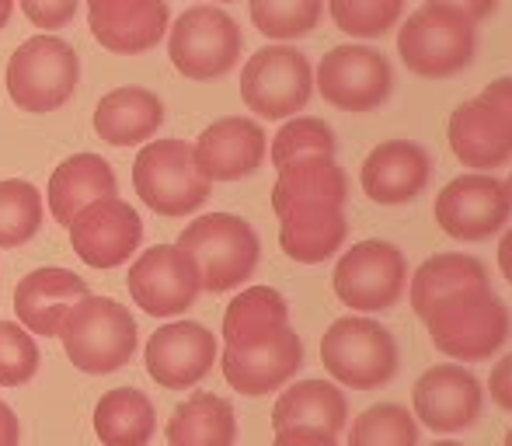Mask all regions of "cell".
<instances>
[{
    "label": "cell",
    "instance_id": "1",
    "mask_svg": "<svg viewBox=\"0 0 512 446\" xmlns=\"http://www.w3.org/2000/svg\"><path fill=\"white\" fill-rule=\"evenodd\" d=\"M429 338L443 356L457 363H481L492 359L509 342L512 318L509 307L492 286L453 293L439 300L429 314H422Z\"/></svg>",
    "mask_w": 512,
    "mask_h": 446
},
{
    "label": "cell",
    "instance_id": "2",
    "mask_svg": "<svg viewBox=\"0 0 512 446\" xmlns=\"http://www.w3.org/2000/svg\"><path fill=\"white\" fill-rule=\"evenodd\" d=\"M478 53V25L446 4H422L398 28V56L418 77L446 81L471 67Z\"/></svg>",
    "mask_w": 512,
    "mask_h": 446
},
{
    "label": "cell",
    "instance_id": "3",
    "mask_svg": "<svg viewBox=\"0 0 512 446\" xmlns=\"http://www.w3.org/2000/svg\"><path fill=\"white\" fill-rule=\"evenodd\" d=\"M178 248L189 251L206 293H227L248 283L262 258L255 227L234 213H206L192 220L178 237Z\"/></svg>",
    "mask_w": 512,
    "mask_h": 446
},
{
    "label": "cell",
    "instance_id": "4",
    "mask_svg": "<svg viewBox=\"0 0 512 446\" xmlns=\"http://www.w3.org/2000/svg\"><path fill=\"white\" fill-rule=\"evenodd\" d=\"M136 335L140 332H136L133 314L119 300L95 297V293L77 300L60 328L70 363L84 373H95V377L122 370L133 359L136 345H140Z\"/></svg>",
    "mask_w": 512,
    "mask_h": 446
},
{
    "label": "cell",
    "instance_id": "5",
    "mask_svg": "<svg viewBox=\"0 0 512 446\" xmlns=\"http://www.w3.org/2000/svg\"><path fill=\"white\" fill-rule=\"evenodd\" d=\"M81 81V60L60 35H32L7 60V95L32 115L56 112L67 105Z\"/></svg>",
    "mask_w": 512,
    "mask_h": 446
},
{
    "label": "cell",
    "instance_id": "6",
    "mask_svg": "<svg viewBox=\"0 0 512 446\" xmlns=\"http://www.w3.org/2000/svg\"><path fill=\"white\" fill-rule=\"evenodd\" d=\"M133 189L161 217H192L213 196V182L196 168L192 143L150 140L133 161Z\"/></svg>",
    "mask_w": 512,
    "mask_h": 446
},
{
    "label": "cell",
    "instance_id": "7",
    "mask_svg": "<svg viewBox=\"0 0 512 446\" xmlns=\"http://www.w3.org/2000/svg\"><path fill=\"white\" fill-rule=\"evenodd\" d=\"M321 363L338 387L352 391H377L391 384L398 373V342L391 328L370 318H338L321 338Z\"/></svg>",
    "mask_w": 512,
    "mask_h": 446
},
{
    "label": "cell",
    "instance_id": "8",
    "mask_svg": "<svg viewBox=\"0 0 512 446\" xmlns=\"http://www.w3.org/2000/svg\"><path fill=\"white\" fill-rule=\"evenodd\" d=\"M241 49V28L216 4L189 7L171 25L168 56L178 74L189 77V81H216V77L230 74L241 60Z\"/></svg>",
    "mask_w": 512,
    "mask_h": 446
},
{
    "label": "cell",
    "instance_id": "9",
    "mask_svg": "<svg viewBox=\"0 0 512 446\" xmlns=\"http://www.w3.org/2000/svg\"><path fill=\"white\" fill-rule=\"evenodd\" d=\"M335 297L359 314L391 311L408 290L405 251L391 241H359L335 265Z\"/></svg>",
    "mask_w": 512,
    "mask_h": 446
},
{
    "label": "cell",
    "instance_id": "10",
    "mask_svg": "<svg viewBox=\"0 0 512 446\" xmlns=\"http://www.w3.org/2000/svg\"><path fill=\"white\" fill-rule=\"evenodd\" d=\"M314 95L310 60L293 46H265L244 63L241 98L262 119H293Z\"/></svg>",
    "mask_w": 512,
    "mask_h": 446
},
{
    "label": "cell",
    "instance_id": "11",
    "mask_svg": "<svg viewBox=\"0 0 512 446\" xmlns=\"http://www.w3.org/2000/svg\"><path fill=\"white\" fill-rule=\"evenodd\" d=\"M314 88L328 105L342 112H373L391 98L394 67L373 46H335L317 63Z\"/></svg>",
    "mask_w": 512,
    "mask_h": 446
},
{
    "label": "cell",
    "instance_id": "12",
    "mask_svg": "<svg viewBox=\"0 0 512 446\" xmlns=\"http://www.w3.org/2000/svg\"><path fill=\"white\" fill-rule=\"evenodd\" d=\"M432 217H436L443 234H450L453 241H464V244L488 241L512 217L509 185L502 178L488 175V171L460 175L436 196Z\"/></svg>",
    "mask_w": 512,
    "mask_h": 446
},
{
    "label": "cell",
    "instance_id": "13",
    "mask_svg": "<svg viewBox=\"0 0 512 446\" xmlns=\"http://www.w3.org/2000/svg\"><path fill=\"white\" fill-rule=\"evenodd\" d=\"M129 297L150 318H175L199 300V269L178 244H154L129 269Z\"/></svg>",
    "mask_w": 512,
    "mask_h": 446
},
{
    "label": "cell",
    "instance_id": "14",
    "mask_svg": "<svg viewBox=\"0 0 512 446\" xmlns=\"http://www.w3.org/2000/svg\"><path fill=\"white\" fill-rule=\"evenodd\" d=\"M485 391L481 380L460 363H439L415 380L411 415L432 433H464L481 419Z\"/></svg>",
    "mask_w": 512,
    "mask_h": 446
},
{
    "label": "cell",
    "instance_id": "15",
    "mask_svg": "<svg viewBox=\"0 0 512 446\" xmlns=\"http://www.w3.org/2000/svg\"><path fill=\"white\" fill-rule=\"evenodd\" d=\"M70 244L91 269H115L129 262L143 244V220L119 196L95 199L70 220Z\"/></svg>",
    "mask_w": 512,
    "mask_h": 446
},
{
    "label": "cell",
    "instance_id": "16",
    "mask_svg": "<svg viewBox=\"0 0 512 446\" xmlns=\"http://www.w3.org/2000/svg\"><path fill=\"white\" fill-rule=\"evenodd\" d=\"M147 373L168 391H189L213 370L216 335L199 321H175L157 328L143 349Z\"/></svg>",
    "mask_w": 512,
    "mask_h": 446
},
{
    "label": "cell",
    "instance_id": "17",
    "mask_svg": "<svg viewBox=\"0 0 512 446\" xmlns=\"http://www.w3.org/2000/svg\"><path fill=\"white\" fill-rule=\"evenodd\" d=\"M265 154H269V136L248 115L216 119L192 143L196 168L209 182H241V178L255 175L262 168Z\"/></svg>",
    "mask_w": 512,
    "mask_h": 446
},
{
    "label": "cell",
    "instance_id": "18",
    "mask_svg": "<svg viewBox=\"0 0 512 446\" xmlns=\"http://www.w3.org/2000/svg\"><path fill=\"white\" fill-rule=\"evenodd\" d=\"M223 377L237 394L262 398L279 387H286L304 366V338L293 328L255 342L248 349H223Z\"/></svg>",
    "mask_w": 512,
    "mask_h": 446
},
{
    "label": "cell",
    "instance_id": "19",
    "mask_svg": "<svg viewBox=\"0 0 512 446\" xmlns=\"http://www.w3.org/2000/svg\"><path fill=\"white\" fill-rule=\"evenodd\" d=\"M164 0H88V25L98 46L119 56H136L154 49L168 32Z\"/></svg>",
    "mask_w": 512,
    "mask_h": 446
},
{
    "label": "cell",
    "instance_id": "20",
    "mask_svg": "<svg viewBox=\"0 0 512 446\" xmlns=\"http://www.w3.org/2000/svg\"><path fill=\"white\" fill-rule=\"evenodd\" d=\"M432 178V157L411 140H384L373 147L359 171L363 192L380 206H405L425 192Z\"/></svg>",
    "mask_w": 512,
    "mask_h": 446
},
{
    "label": "cell",
    "instance_id": "21",
    "mask_svg": "<svg viewBox=\"0 0 512 446\" xmlns=\"http://www.w3.org/2000/svg\"><path fill=\"white\" fill-rule=\"evenodd\" d=\"M88 283L70 269H35L14 290V311H18V325L32 335L60 338V328L67 314L74 311L77 300L88 297Z\"/></svg>",
    "mask_w": 512,
    "mask_h": 446
},
{
    "label": "cell",
    "instance_id": "22",
    "mask_svg": "<svg viewBox=\"0 0 512 446\" xmlns=\"http://www.w3.org/2000/svg\"><path fill=\"white\" fill-rule=\"evenodd\" d=\"M446 140L450 150L464 168L488 171L512 161V126L495 109H488L481 98L457 105L446 126Z\"/></svg>",
    "mask_w": 512,
    "mask_h": 446
},
{
    "label": "cell",
    "instance_id": "23",
    "mask_svg": "<svg viewBox=\"0 0 512 446\" xmlns=\"http://www.w3.org/2000/svg\"><path fill=\"white\" fill-rule=\"evenodd\" d=\"M345 199H349V178L331 154H307L283 164L272 185L276 217L297 206H345Z\"/></svg>",
    "mask_w": 512,
    "mask_h": 446
},
{
    "label": "cell",
    "instance_id": "24",
    "mask_svg": "<svg viewBox=\"0 0 512 446\" xmlns=\"http://www.w3.org/2000/svg\"><path fill=\"white\" fill-rule=\"evenodd\" d=\"M349 220L342 206H297L279 217V244L300 265H321L342 251Z\"/></svg>",
    "mask_w": 512,
    "mask_h": 446
},
{
    "label": "cell",
    "instance_id": "25",
    "mask_svg": "<svg viewBox=\"0 0 512 446\" xmlns=\"http://www.w3.org/2000/svg\"><path fill=\"white\" fill-rule=\"evenodd\" d=\"M49 210L56 223L70 227V220L95 199L119 196V178H115L112 164L98 154H74L53 171L49 178Z\"/></svg>",
    "mask_w": 512,
    "mask_h": 446
},
{
    "label": "cell",
    "instance_id": "26",
    "mask_svg": "<svg viewBox=\"0 0 512 446\" xmlns=\"http://www.w3.org/2000/svg\"><path fill=\"white\" fill-rule=\"evenodd\" d=\"M164 122V105L147 88H115L98 102L95 109V133L108 147H136L150 140Z\"/></svg>",
    "mask_w": 512,
    "mask_h": 446
},
{
    "label": "cell",
    "instance_id": "27",
    "mask_svg": "<svg viewBox=\"0 0 512 446\" xmlns=\"http://www.w3.org/2000/svg\"><path fill=\"white\" fill-rule=\"evenodd\" d=\"M290 328V304L272 286H248L223 314V349H248Z\"/></svg>",
    "mask_w": 512,
    "mask_h": 446
},
{
    "label": "cell",
    "instance_id": "28",
    "mask_svg": "<svg viewBox=\"0 0 512 446\" xmlns=\"http://www.w3.org/2000/svg\"><path fill=\"white\" fill-rule=\"evenodd\" d=\"M345 422H349V401H345L342 387L331 380H300V384L286 387L272 408L276 433L290 426H317L338 436Z\"/></svg>",
    "mask_w": 512,
    "mask_h": 446
},
{
    "label": "cell",
    "instance_id": "29",
    "mask_svg": "<svg viewBox=\"0 0 512 446\" xmlns=\"http://www.w3.org/2000/svg\"><path fill=\"white\" fill-rule=\"evenodd\" d=\"M478 286H492L488 283L485 262L474 255H464V251H446V255H432L429 262L418 265L415 276H411L408 297L415 314L422 318L439 300L464 290H478Z\"/></svg>",
    "mask_w": 512,
    "mask_h": 446
},
{
    "label": "cell",
    "instance_id": "30",
    "mask_svg": "<svg viewBox=\"0 0 512 446\" xmlns=\"http://www.w3.org/2000/svg\"><path fill=\"white\" fill-rule=\"evenodd\" d=\"M237 419L234 405L220 394H192L171 412L168 446H234Z\"/></svg>",
    "mask_w": 512,
    "mask_h": 446
},
{
    "label": "cell",
    "instance_id": "31",
    "mask_svg": "<svg viewBox=\"0 0 512 446\" xmlns=\"http://www.w3.org/2000/svg\"><path fill=\"white\" fill-rule=\"evenodd\" d=\"M95 433L105 446H147L157 433L154 401L136 387L105 391L95 408Z\"/></svg>",
    "mask_w": 512,
    "mask_h": 446
},
{
    "label": "cell",
    "instance_id": "32",
    "mask_svg": "<svg viewBox=\"0 0 512 446\" xmlns=\"http://www.w3.org/2000/svg\"><path fill=\"white\" fill-rule=\"evenodd\" d=\"M42 227V196L25 178L0 182V248L11 251L28 244Z\"/></svg>",
    "mask_w": 512,
    "mask_h": 446
},
{
    "label": "cell",
    "instance_id": "33",
    "mask_svg": "<svg viewBox=\"0 0 512 446\" xmlns=\"http://www.w3.org/2000/svg\"><path fill=\"white\" fill-rule=\"evenodd\" d=\"M349 446H418V422L405 405L380 401L352 419Z\"/></svg>",
    "mask_w": 512,
    "mask_h": 446
},
{
    "label": "cell",
    "instance_id": "34",
    "mask_svg": "<svg viewBox=\"0 0 512 446\" xmlns=\"http://www.w3.org/2000/svg\"><path fill=\"white\" fill-rule=\"evenodd\" d=\"M251 21L265 39H304L317 28L324 14V0H248Z\"/></svg>",
    "mask_w": 512,
    "mask_h": 446
},
{
    "label": "cell",
    "instance_id": "35",
    "mask_svg": "<svg viewBox=\"0 0 512 446\" xmlns=\"http://www.w3.org/2000/svg\"><path fill=\"white\" fill-rule=\"evenodd\" d=\"M331 18L352 39H380L405 14V0H328Z\"/></svg>",
    "mask_w": 512,
    "mask_h": 446
},
{
    "label": "cell",
    "instance_id": "36",
    "mask_svg": "<svg viewBox=\"0 0 512 446\" xmlns=\"http://www.w3.org/2000/svg\"><path fill=\"white\" fill-rule=\"evenodd\" d=\"M338 140L335 129L324 119H314V115H293L276 136H272V164L283 168V164L297 161V157L307 154H331L335 157Z\"/></svg>",
    "mask_w": 512,
    "mask_h": 446
},
{
    "label": "cell",
    "instance_id": "37",
    "mask_svg": "<svg viewBox=\"0 0 512 446\" xmlns=\"http://www.w3.org/2000/svg\"><path fill=\"white\" fill-rule=\"evenodd\" d=\"M39 373V345L32 332L0 321V387H21Z\"/></svg>",
    "mask_w": 512,
    "mask_h": 446
},
{
    "label": "cell",
    "instance_id": "38",
    "mask_svg": "<svg viewBox=\"0 0 512 446\" xmlns=\"http://www.w3.org/2000/svg\"><path fill=\"white\" fill-rule=\"evenodd\" d=\"M77 4H81V0H21V11L28 14V21H32L35 28L53 32V28H67L70 21H74Z\"/></svg>",
    "mask_w": 512,
    "mask_h": 446
},
{
    "label": "cell",
    "instance_id": "39",
    "mask_svg": "<svg viewBox=\"0 0 512 446\" xmlns=\"http://www.w3.org/2000/svg\"><path fill=\"white\" fill-rule=\"evenodd\" d=\"M272 446H338V436L317 426H290L279 429Z\"/></svg>",
    "mask_w": 512,
    "mask_h": 446
},
{
    "label": "cell",
    "instance_id": "40",
    "mask_svg": "<svg viewBox=\"0 0 512 446\" xmlns=\"http://www.w3.org/2000/svg\"><path fill=\"white\" fill-rule=\"evenodd\" d=\"M488 391H492V401L499 408L512 412V352L502 356L499 363L492 366V377H488Z\"/></svg>",
    "mask_w": 512,
    "mask_h": 446
},
{
    "label": "cell",
    "instance_id": "41",
    "mask_svg": "<svg viewBox=\"0 0 512 446\" xmlns=\"http://www.w3.org/2000/svg\"><path fill=\"white\" fill-rule=\"evenodd\" d=\"M478 98L488 105V109L499 112L502 119H506L509 126H512V77H499V81H492Z\"/></svg>",
    "mask_w": 512,
    "mask_h": 446
},
{
    "label": "cell",
    "instance_id": "42",
    "mask_svg": "<svg viewBox=\"0 0 512 446\" xmlns=\"http://www.w3.org/2000/svg\"><path fill=\"white\" fill-rule=\"evenodd\" d=\"M425 4H446V7H457V11H464L467 18L478 25V21L492 18L495 7H499V0H425Z\"/></svg>",
    "mask_w": 512,
    "mask_h": 446
},
{
    "label": "cell",
    "instance_id": "43",
    "mask_svg": "<svg viewBox=\"0 0 512 446\" xmlns=\"http://www.w3.org/2000/svg\"><path fill=\"white\" fill-rule=\"evenodd\" d=\"M18 440H21L18 419H14L11 405H4V398H0V446H18Z\"/></svg>",
    "mask_w": 512,
    "mask_h": 446
},
{
    "label": "cell",
    "instance_id": "44",
    "mask_svg": "<svg viewBox=\"0 0 512 446\" xmlns=\"http://www.w3.org/2000/svg\"><path fill=\"white\" fill-rule=\"evenodd\" d=\"M499 269H502V276H506L509 286H512V227L502 234V241H499Z\"/></svg>",
    "mask_w": 512,
    "mask_h": 446
},
{
    "label": "cell",
    "instance_id": "45",
    "mask_svg": "<svg viewBox=\"0 0 512 446\" xmlns=\"http://www.w3.org/2000/svg\"><path fill=\"white\" fill-rule=\"evenodd\" d=\"M11 11H14V0H0V32H4V25L11 21Z\"/></svg>",
    "mask_w": 512,
    "mask_h": 446
},
{
    "label": "cell",
    "instance_id": "46",
    "mask_svg": "<svg viewBox=\"0 0 512 446\" xmlns=\"http://www.w3.org/2000/svg\"><path fill=\"white\" fill-rule=\"evenodd\" d=\"M432 446H464V443H457V440H436Z\"/></svg>",
    "mask_w": 512,
    "mask_h": 446
},
{
    "label": "cell",
    "instance_id": "47",
    "mask_svg": "<svg viewBox=\"0 0 512 446\" xmlns=\"http://www.w3.org/2000/svg\"><path fill=\"white\" fill-rule=\"evenodd\" d=\"M506 185H509V199H512V171H509V178H506Z\"/></svg>",
    "mask_w": 512,
    "mask_h": 446
},
{
    "label": "cell",
    "instance_id": "48",
    "mask_svg": "<svg viewBox=\"0 0 512 446\" xmlns=\"http://www.w3.org/2000/svg\"><path fill=\"white\" fill-rule=\"evenodd\" d=\"M506 446H512V429H509V433H506Z\"/></svg>",
    "mask_w": 512,
    "mask_h": 446
},
{
    "label": "cell",
    "instance_id": "49",
    "mask_svg": "<svg viewBox=\"0 0 512 446\" xmlns=\"http://www.w3.org/2000/svg\"><path fill=\"white\" fill-rule=\"evenodd\" d=\"M223 4H230V0H223Z\"/></svg>",
    "mask_w": 512,
    "mask_h": 446
}]
</instances>
